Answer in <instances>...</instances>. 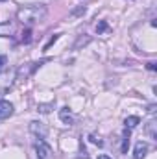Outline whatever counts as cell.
I'll return each mask as SVG.
<instances>
[{
    "mask_svg": "<svg viewBox=\"0 0 157 159\" xmlns=\"http://www.w3.org/2000/svg\"><path fill=\"white\" fill-rule=\"evenodd\" d=\"M6 61H7V57H6V56H0V69L6 65Z\"/></svg>",
    "mask_w": 157,
    "mask_h": 159,
    "instance_id": "cell-16",
    "label": "cell"
},
{
    "mask_svg": "<svg viewBox=\"0 0 157 159\" xmlns=\"http://www.w3.org/2000/svg\"><path fill=\"white\" fill-rule=\"evenodd\" d=\"M148 69H150V70H155V63H154V61H152V63H148Z\"/></svg>",
    "mask_w": 157,
    "mask_h": 159,
    "instance_id": "cell-17",
    "label": "cell"
},
{
    "mask_svg": "<svg viewBox=\"0 0 157 159\" xmlns=\"http://www.w3.org/2000/svg\"><path fill=\"white\" fill-rule=\"evenodd\" d=\"M124 124H126L128 129H131V128H137V126L141 124V119H139V117H128V119L124 120Z\"/></svg>",
    "mask_w": 157,
    "mask_h": 159,
    "instance_id": "cell-8",
    "label": "cell"
},
{
    "mask_svg": "<svg viewBox=\"0 0 157 159\" xmlns=\"http://www.w3.org/2000/svg\"><path fill=\"white\" fill-rule=\"evenodd\" d=\"M128 146H129V129L126 128L124 133H122V148H120V152L122 154H128Z\"/></svg>",
    "mask_w": 157,
    "mask_h": 159,
    "instance_id": "cell-6",
    "label": "cell"
},
{
    "mask_svg": "<svg viewBox=\"0 0 157 159\" xmlns=\"http://www.w3.org/2000/svg\"><path fill=\"white\" fill-rule=\"evenodd\" d=\"M30 129H32V133H35L39 139H44V137H46V133H48L46 126H44L43 122H37V120H34V122L30 124Z\"/></svg>",
    "mask_w": 157,
    "mask_h": 159,
    "instance_id": "cell-3",
    "label": "cell"
},
{
    "mask_svg": "<svg viewBox=\"0 0 157 159\" xmlns=\"http://www.w3.org/2000/svg\"><path fill=\"white\" fill-rule=\"evenodd\" d=\"M146 152H148V144L142 143V141H139L135 144V159H142L146 156Z\"/></svg>",
    "mask_w": 157,
    "mask_h": 159,
    "instance_id": "cell-5",
    "label": "cell"
},
{
    "mask_svg": "<svg viewBox=\"0 0 157 159\" xmlns=\"http://www.w3.org/2000/svg\"><path fill=\"white\" fill-rule=\"evenodd\" d=\"M35 152H37V159H52V148L44 143V139L35 141Z\"/></svg>",
    "mask_w": 157,
    "mask_h": 159,
    "instance_id": "cell-2",
    "label": "cell"
},
{
    "mask_svg": "<svg viewBox=\"0 0 157 159\" xmlns=\"http://www.w3.org/2000/svg\"><path fill=\"white\" fill-rule=\"evenodd\" d=\"M30 35H32V32H30V30H26V32L22 34V43H30Z\"/></svg>",
    "mask_w": 157,
    "mask_h": 159,
    "instance_id": "cell-13",
    "label": "cell"
},
{
    "mask_svg": "<svg viewBox=\"0 0 157 159\" xmlns=\"http://www.w3.org/2000/svg\"><path fill=\"white\" fill-rule=\"evenodd\" d=\"M57 37H59V35H52V37H50V41H48V43L44 44V50H48V48H50V46H52V44H54V43L57 41Z\"/></svg>",
    "mask_w": 157,
    "mask_h": 159,
    "instance_id": "cell-11",
    "label": "cell"
},
{
    "mask_svg": "<svg viewBox=\"0 0 157 159\" xmlns=\"http://www.w3.org/2000/svg\"><path fill=\"white\" fill-rule=\"evenodd\" d=\"M46 15V6L44 4H32V6H24L17 11V19L24 24H35L41 22Z\"/></svg>",
    "mask_w": 157,
    "mask_h": 159,
    "instance_id": "cell-1",
    "label": "cell"
},
{
    "mask_svg": "<svg viewBox=\"0 0 157 159\" xmlns=\"http://www.w3.org/2000/svg\"><path fill=\"white\" fill-rule=\"evenodd\" d=\"M91 141H92L94 144H98V146H104V143H102V141H100V139H98L96 135H91Z\"/></svg>",
    "mask_w": 157,
    "mask_h": 159,
    "instance_id": "cell-14",
    "label": "cell"
},
{
    "mask_svg": "<svg viewBox=\"0 0 157 159\" xmlns=\"http://www.w3.org/2000/svg\"><path fill=\"white\" fill-rule=\"evenodd\" d=\"M59 117L63 122H67V124H72L74 122V117H72V113L69 111V107H63L61 111H59Z\"/></svg>",
    "mask_w": 157,
    "mask_h": 159,
    "instance_id": "cell-7",
    "label": "cell"
},
{
    "mask_svg": "<svg viewBox=\"0 0 157 159\" xmlns=\"http://www.w3.org/2000/svg\"><path fill=\"white\" fill-rule=\"evenodd\" d=\"M52 107H54V102H52V104H41L37 109H39L41 113H48V111H50Z\"/></svg>",
    "mask_w": 157,
    "mask_h": 159,
    "instance_id": "cell-10",
    "label": "cell"
},
{
    "mask_svg": "<svg viewBox=\"0 0 157 159\" xmlns=\"http://www.w3.org/2000/svg\"><path fill=\"white\" fill-rule=\"evenodd\" d=\"M13 113V106L7 100H0V119H7Z\"/></svg>",
    "mask_w": 157,
    "mask_h": 159,
    "instance_id": "cell-4",
    "label": "cell"
},
{
    "mask_svg": "<svg viewBox=\"0 0 157 159\" xmlns=\"http://www.w3.org/2000/svg\"><path fill=\"white\" fill-rule=\"evenodd\" d=\"M0 2H2V0H0Z\"/></svg>",
    "mask_w": 157,
    "mask_h": 159,
    "instance_id": "cell-19",
    "label": "cell"
},
{
    "mask_svg": "<svg viewBox=\"0 0 157 159\" xmlns=\"http://www.w3.org/2000/svg\"><path fill=\"white\" fill-rule=\"evenodd\" d=\"M4 32H11V24H2L0 26V35H6Z\"/></svg>",
    "mask_w": 157,
    "mask_h": 159,
    "instance_id": "cell-12",
    "label": "cell"
},
{
    "mask_svg": "<svg viewBox=\"0 0 157 159\" xmlns=\"http://www.w3.org/2000/svg\"><path fill=\"white\" fill-rule=\"evenodd\" d=\"M155 126H157V124H155V120H154V119L146 124V133L150 135V139H155V137H157V135H155Z\"/></svg>",
    "mask_w": 157,
    "mask_h": 159,
    "instance_id": "cell-9",
    "label": "cell"
},
{
    "mask_svg": "<svg viewBox=\"0 0 157 159\" xmlns=\"http://www.w3.org/2000/svg\"><path fill=\"white\" fill-rule=\"evenodd\" d=\"M98 159H111L109 156H98Z\"/></svg>",
    "mask_w": 157,
    "mask_h": 159,
    "instance_id": "cell-18",
    "label": "cell"
},
{
    "mask_svg": "<svg viewBox=\"0 0 157 159\" xmlns=\"http://www.w3.org/2000/svg\"><path fill=\"white\" fill-rule=\"evenodd\" d=\"M96 30H98V34H100V32H104V30H107V24H105V22H100V26H98Z\"/></svg>",
    "mask_w": 157,
    "mask_h": 159,
    "instance_id": "cell-15",
    "label": "cell"
}]
</instances>
